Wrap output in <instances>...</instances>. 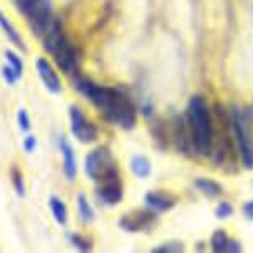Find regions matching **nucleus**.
I'll return each instance as SVG.
<instances>
[{
    "instance_id": "nucleus-26",
    "label": "nucleus",
    "mask_w": 253,
    "mask_h": 253,
    "mask_svg": "<svg viewBox=\"0 0 253 253\" xmlns=\"http://www.w3.org/2000/svg\"><path fill=\"white\" fill-rule=\"evenodd\" d=\"M35 147H37V137L33 134H28L25 139H23V149L30 154V152L35 151Z\"/></svg>"
},
{
    "instance_id": "nucleus-15",
    "label": "nucleus",
    "mask_w": 253,
    "mask_h": 253,
    "mask_svg": "<svg viewBox=\"0 0 253 253\" xmlns=\"http://www.w3.org/2000/svg\"><path fill=\"white\" fill-rule=\"evenodd\" d=\"M48 205L51 209V213H53V218L58 225H66L68 222V209H66L65 202L56 195H51L48 199Z\"/></svg>"
},
{
    "instance_id": "nucleus-16",
    "label": "nucleus",
    "mask_w": 253,
    "mask_h": 253,
    "mask_svg": "<svg viewBox=\"0 0 253 253\" xmlns=\"http://www.w3.org/2000/svg\"><path fill=\"white\" fill-rule=\"evenodd\" d=\"M131 170L134 172L136 177L139 179H147L152 172L151 161L146 156H134L131 159Z\"/></svg>"
},
{
    "instance_id": "nucleus-18",
    "label": "nucleus",
    "mask_w": 253,
    "mask_h": 253,
    "mask_svg": "<svg viewBox=\"0 0 253 253\" xmlns=\"http://www.w3.org/2000/svg\"><path fill=\"white\" fill-rule=\"evenodd\" d=\"M76 202H78V213H80V218L83 220L84 223H89L94 220V210L91 207V204L88 202L86 195L84 194H80L78 199H76Z\"/></svg>"
},
{
    "instance_id": "nucleus-9",
    "label": "nucleus",
    "mask_w": 253,
    "mask_h": 253,
    "mask_svg": "<svg viewBox=\"0 0 253 253\" xmlns=\"http://www.w3.org/2000/svg\"><path fill=\"white\" fill-rule=\"evenodd\" d=\"M152 220H154V212L136 210V212H132V213H126V215L119 220V227L126 232H139L142 228L149 227Z\"/></svg>"
},
{
    "instance_id": "nucleus-8",
    "label": "nucleus",
    "mask_w": 253,
    "mask_h": 253,
    "mask_svg": "<svg viewBox=\"0 0 253 253\" xmlns=\"http://www.w3.org/2000/svg\"><path fill=\"white\" fill-rule=\"evenodd\" d=\"M101 185L96 189V197L106 205H116L123 200V184L119 179V174H114L111 177L99 182Z\"/></svg>"
},
{
    "instance_id": "nucleus-5",
    "label": "nucleus",
    "mask_w": 253,
    "mask_h": 253,
    "mask_svg": "<svg viewBox=\"0 0 253 253\" xmlns=\"http://www.w3.org/2000/svg\"><path fill=\"white\" fill-rule=\"evenodd\" d=\"M84 172L91 180L101 182V180L118 174V167L111 152L106 147H98L84 157Z\"/></svg>"
},
{
    "instance_id": "nucleus-23",
    "label": "nucleus",
    "mask_w": 253,
    "mask_h": 253,
    "mask_svg": "<svg viewBox=\"0 0 253 253\" xmlns=\"http://www.w3.org/2000/svg\"><path fill=\"white\" fill-rule=\"evenodd\" d=\"M182 250H184V245H182V243H179V242L166 243V245H162V247L152 248V252H154V253H179Z\"/></svg>"
},
{
    "instance_id": "nucleus-3",
    "label": "nucleus",
    "mask_w": 253,
    "mask_h": 253,
    "mask_svg": "<svg viewBox=\"0 0 253 253\" xmlns=\"http://www.w3.org/2000/svg\"><path fill=\"white\" fill-rule=\"evenodd\" d=\"M42 40H43V48L53 56L58 68L66 75L73 73L76 68V51L68 42L63 27L56 18L42 35Z\"/></svg>"
},
{
    "instance_id": "nucleus-1",
    "label": "nucleus",
    "mask_w": 253,
    "mask_h": 253,
    "mask_svg": "<svg viewBox=\"0 0 253 253\" xmlns=\"http://www.w3.org/2000/svg\"><path fill=\"white\" fill-rule=\"evenodd\" d=\"M75 88L108 119L123 129H132L136 124V108L131 98L121 89L99 86L84 76H75Z\"/></svg>"
},
{
    "instance_id": "nucleus-14",
    "label": "nucleus",
    "mask_w": 253,
    "mask_h": 253,
    "mask_svg": "<svg viewBox=\"0 0 253 253\" xmlns=\"http://www.w3.org/2000/svg\"><path fill=\"white\" fill-rule=\"evenodd\" d=\"M0 28L3 30V33H5V37L8 38V42H10L12 45H15L18 50L27 51V45H25V42H23L22 35L17 32V28L12 25V22L8 20L2 10H0Z\"/></svg>"
},
{
    "instance_id": "nucleus-7",
    "label": "nucleus",
    "mask_w": 253,
    "mask_h": 253,
    "mask_svg": "<svg viewBox=\"0 0 253 253\" xmlns=\"http://www.w3.org/2000/svg\"><path fill=\"white\" fill-rule=\"evenodd\" d=\"M70 129L76 139L83 144L96 141L98 137L96 126L88 121L78 106H70Z\"/></svg>"
},
{
    "instance_id": "nucleus-25",
    "label": "nucleus",
    "mask_w": 253,
    "mask_h": 253,
    "mask_svg": "<svg viewBox=\"0 0 253 253\" xmlns=\"http://www.w3.org/2000/svg\"><path fill=\"white\" fill-rule=\"evenodd\" d=\"M232 205L228 204V202H222L218 207L215 209V215L218 217V218H228L232 215Z\"/></svg>"
},
{
    "instance_id": "nucleus-10",
    "label": "nucleus",
    "mask_w": 253,
    "mask_h": 253,
    "mask_svg": "<svg viewBox=\"0 0 253 253\" xmlns=\"http://www.w3.org/2000/svg\"><path fill=\"white\" fill-rule=\"evenodd\" d=\"M37 71L40 80L43 81L45 88L48 89L50 93L58 94L61 91V81L56 75V71L53 70V66L48 63L46 58H38L37 60Z\"/></svg>"
},
{
    "instance_id": "nucleus-4",
    "label": "nucleus",
    "mask_w": 253,
    "mask_h": 253,
    "mask_svg": "<svg viewBox=\"0 0 253 253\" xmlns=\"http://www.w3.org/2000/svg\"><path fill=\"white\" fill-rule=\"evenodd\" d=\"M18 12L27 18L28 27L35 35L42 37L55 20L50 0H15Z\"/></svg>"
},
{
    "instance_id": "nucleus-6",
    "label": "nucleus",
    "mask_w": 253,
    "mask_h": 253,
    "mask_svg": "<svg viewBox=\"0 0 253 253\" xmlns=\"http://www.w3.org/2000/svg\"><path fill=\"white\" fill-rule=\"evenodd\" d=\"M232 127L238 142V152H240L243 166L247 169H253V144L250 139V131H248L245 118L238 109L232 113Z\"/></svg>"
},
{
    "instance_id": "nucleus-22",
    "label": "nucleus",
    "mask_w": 253,
    "mask_h": 253,
    "mask_svg": "<svg viewBox=\"0 0 253 253\" xmlns=\"http://www.w3.org/2000/svg\"><path fill=\"white\" fill-rule=\"evenodd\" d=\"M17 123H18V127H20L22 132H28L32 127V123H30V116H28L27 109L25 108H20L17 113Z\"/></svg>"
},
{
    "instance_id": "nucleus-19",
    "label": "nucleus",
    "mask_w": 253,
    "mask_h": 253,
    "mask_svg": "<svg viewBox=\"0 0 253 253\" xmlns=\"http://www.w3.org/2000/svg\"><path fill=\"white\" fill-rule=\"evenodd\" d=\"M10 179H12V185H13V189H15L18 197H25V182H23L22 170L17 169V167H12V169H10Z\"/></svg>"
},
{
    "instance_id": "nucleus-17",
    "label": "nucleus",
    "mask_w": 253,
    "mask_h": 253,
    "mask_svg": "<svg viewBox=\"0 0 253 253\" xmlns=\"http://www.w3.org/2000/svg\"><path fill=\"white\" fill-rule=\"evenodd\" d=\"M194 185H195V187H197L204 195H207V197H217V195H220V194H222L220 184H217L215 180L207 179V177L197 179V180L194 182Z\"/></svg>"
},
{
    "instance_id": "nucleus-24",
    "label": "nucleus",
    "mask_w": 253,
    "mask_h": 253,
    "mask_svg": "<svg viewBox=\"0 0 253 253\" xmlns=\"http://www.w3.org/2000/svg\"><path fill=\"white\" fill-rule=\"evenodd\" d=\"M2 76H3V80H5L7 84H10V86H15V83H17V80H18V75L15 73V70H13L10 65H5L2 68Z\"/></svg>"
},
{
    "instance_id": "nucleus-20",
    "label": "nucleus",
    "mask_w": 253,
    "mask_h": 253,
    "mask_svg": "<svg viewBox=\"0 0 253 253\" xmlns=\"http://www.w3.org/2000/svg\"><path fill=\"white\" fill-rule=\"evenodd\" d=\"M68 238H70L71 245H73L75 248H78L80 252H89L93 248L91 242H89L86 237L80 235V233H70Z\"/></svg>"
},
{
    "instance_id": "nucleus-2",
    "label": "nucleus",
    "mask_w": 253,
    "mask_h": 253,
    "mask_svg": "<svg viewBox=\"0 0 253 253\" xmlns=\"http://www.w3.org/2000/svg\"><path fill=\"white\" fill-rule=\"evenodd\" d=\"M190 141L200 156H209L213 147V124L209 106L202 96H192L187 106Z\"/></svg>"
},
{
    "instance_id": "nucleus-13",
    "label": "nucleus",
    "mask_w": 253,
    "mask_h": 253,
    "mask_svg": "<svg viewBox=\"0 0 253 253\" xmlns=\"http://www.w3.org/2000/svg\"><path fill=\"white\" fill-rule=\"evenodd\" d=\"M146 204H147V207H149L152 212H167V210H170L174 207V204H175V200L172 197H169V195H166V194H162V192H147L146 194Z\"/></svg>"
},
{
    "instance_id": "nucleus-21",
    "label": "nucleus",
    "mask_w": 253,
    "mask_h": 253,
    "mask_svg": "<svg viewBox=\"0 0 253 253\" xmlns=\"http://www.w3.org/2000/svg\"><path fill=\"white\" fill-rule=\"evenodd\" d=\"M3 56H5L7 63L10 65L13 70H15V73L18 75V78H20V76L23 75V61H22L20 56H18L15 51H12V50H5Z\"/></svg>"
},
{
    "instance_id": "nucleus-27",
    "label": "nucleus",
    "mask_w": 253,
    "mask_h": 253,
    "mask_svg": "<svg viewBox=\"0 0 253 253\" xmlns=\"http://www.w3.org/2000/svg\"><path fill=\"white\" fill-rule=\"evenodd\" d=\"M243 213H245L250 220H253V200H250V202H247L243 205Z\"/></svg>"
},
{
    "instance_id": "nucleus-11",
    "label": "nucleus",
    "mask_w": 253,
    "mask_h": 253,
    "mask_svg": "<svg viewBox=\"0 0 253 253\" xmlns=\"http://www.w3.org/2000/svg\"><path fill=\"white\" fill-rule=\"evenodd\" d=\"M60 151H61V156H63V170H65V175L70 182H73L76 179V156H75V151L73 147L68 141H66L65 136L60 137Z\"/></svg>"
},
{
    "instance_id": "nucleus-12",
    "label": "nucleus",
    "mask_w": 253,
    "mask_h": 253,
    "mask_svg": "<svg viewBox=\"0 0 253 253\" xmlns=\"http://www.w3.org/2000/svg\"><path fill=\"white\" fill-rule=\"evenodd\" d=\"M210 247L215 253H238L242 252V247L238 245V242L230 240L228 235L223 230H217L210 238Z\"/></svg>"
}]
</instances>
